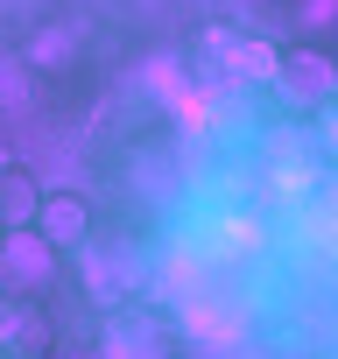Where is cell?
<instances>
[{
	"label": "cell",
	"mask_w": 338,
	"mask_h": 359,
	"mask_svg": "<svg viewBox=\"0 0 338 359\" xmlns=\"http://www.w3.org/2000/svg\"><path fill=\"white\" fill-rule=\"evenodd\" d=\"M275 92L289 99V106H331L338 99V64L324 57V50H282V78H275Z\"/></svg>",
	"instance_id": "cell-1"
},
{
	"label": "cell",
	"mask_w": 338,
	"mask_h": 359,
	"mask_svg": "<svg viewBox=\"0 0 338 359\" xmlns=\"http://www.w3.org/2000/svg\"><path fill=\"white\" fill-rule=\"evenodd\" d=\"M99 345H106V359H169V324L155 310H113Z\"/></svg>",
	"instance_id": "cell-2"
},
{
	"label": "cell",
	"mask_w": 338,
	"mask_h": 359,
	"mask_svg": "<svg viewBox=\"0 0 338 359\" xmlns=\"http://www.w3.org/2000/svg\"><path fill=\"white\" fill-rule=\"evenodd\" d=\"M36 233H43V240H50L57 254H78V247L92 240V205H85L78 191H50V205H43Z\"/></svg>",
	"instance_id": "cell-3"
},
{
	"label": "cell",
	"mask_w": 338,
	"mask_h": 359,
	"mask_svg": "<svg viewBox=\"0 0 338 359\" xmlns=\"http://www.w3.org/2000/svg\"><path fill=\"white\" fill-rule=\"evenodd\" d=\"M43 205H50V191L36 184L22 162H8V169H0V226H8V233H36Z\"/></svg>",
	"instance_id": "cell-4"
},
{
	"label": "cell",
	"mask_w": 338,
	"mask_h": 359,
	"mask_svg": "<svg viewBox=\"0 0 338 359\" xmlns=\"http://www.w3.org/2000/svg\"><path fill=\"white\" fill-rule=\"evenodd\" d=\"M50 268H57V247L43 233H8V275H15V289H36Z\"/></svg>",
	"instance_id": "cell-5"
},
{
	"label": "cell",
	"mask_w": 338,
	"mask_h": 359,
	"mask_svg": "<svg viewBox=\"0 0 338 359\" xmlns=\"http://www.w3.org/2000/svg\"><path fill=\"white\" fill-rule=\"evenodd\" d=\"M233 71L254 78V85H275V78H282V50H268V43H240V50H233Z\"/></svg>",
	"instance_id": "cell-6"
},
{
	"label": "cell",
	"mask_w": 338,
	"mask_h": 359,
	"mask_svg": "<svg viewBox=\"0 0 338 359\" xmlns=\"http://www.w3.org/2000/svg\"><path fill=\"white\" fill-rule=\"evenodd\" d=\"M324 148L338 155V106H324Z\"/></svg>",
	"instance_id": "cell-7"
}]
</instances>
